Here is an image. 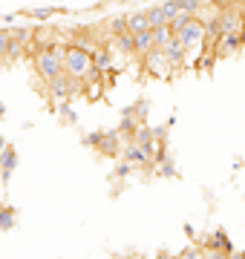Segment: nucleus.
Listing matches in <instances>:
<instances>
[{"label": "nucleus", "instance_id": "25", "mask_svg": "<svg viewBox=\"0 0 245 259\" xmlns=\"http://www.w3.org/2000/svg\"><path fill=\"white\" fill-rule=\"evenodd\" d=\"M159 259H176V256H168V253H161V256Z\"/></svg>", "mask_w": 245, "mask_h": 259}, {"label": "nucleus", "instance_id": "4", "mask_svg": "<svg viewBox=\"0 0 245 259\" xmlns=\"http://www.w3.org/2000/svg\"><path fill=\"white\" fill-rule=\"evenodd\" d=\"M78 83H81V81H75L72 75H66V72H58L55 78H52V81H47V87H49V93L55 95V98H61V101H66V98H72V95H75Z\"/></svg>", "mask_w": 245, "mask_h": 259}, {"label": "nucleus", "instance_id": "21", "mask_svg": "<svg viewBox=\"0 0 245 259\" xmlns=\"http://www.w3.org/2000/svg\"><path fill=\"white\" fill-rule=\"evenodd\" d=\"M182 3V9L188 12V15H196L199 9H202V0H179Z\"/></svg>", "mask_w": 245, "mask_h": 259}, {"label": "nucleus", "instance_id": "9", "mask_svg": "<svg viewBox=\"0 0 245 259\" xmlns=\"http://www.w3.org/2000/svg\"><path fill=\"white\" fill-rule=\"evenodd\" d=\"M113 66V52L107 47H98L93 49V69H98V72H107Z\"/></svg>", "mask_w": 245, "mask_h": 259}, {"label": "nucleus", "instance_id": "11", "mask_svg": "<svg viewBox=\"0 0 245 259\" xmlns=\"http://www.w3.org/2000/svg\"><path fill=\"white\" fill-rule=\"evenodd\" d=\"M239 47H242V44H239V35H236V32L219 35V55H231V52H236Z\"/></svg>", "mask_w": 245, "mask_h": 259}, {"label": "nucleus", "instance_id": "23", "mask_svg": "<svg viewBox=\"0 0 245 259\" xmlns=\"http://www.w3.org/2000/svg\"><path fill=\"white\" fill-rule=\"evenodd\" d=\"M110 29H113V35H127V29H124V18L110 20Z\"/></svg>", "mask_w": 245, "mask_h": 259}, {"label": "nucleus", "instance_id": "3", "mask_svg": "<svg viewBox=\"0 0 245 259\" xmlns=\"http://www.w3.org/2000/svg\"><path fill=\"white\" fill-rule=\"evenodd\" d=\"M173 35L179 37V44L185 49H193V47H199L202 40H205V35H208V29H205V23L193 15V18H188V23L185 26H179Z\"/></svg>", "mask_w": 245, "mask_h": 259}, {"label": "nucleus", "instance_id": "15", "mask_svg": "<svg viewBox=\"0 0 245 259\" xmlns=\"http://www.w3.org/2000/svg\"><path fill=\"white\" fill-rule=\"evenodd\" d=\"M150 37H153V47L161 49L173 37V32H170V26H156V29H150Z\"/></svg>", "mask_w": 245, "mask_h": 259}, {"label": "nucleus", "instance_id": "27", "mask_svg": "<svg viewBox=\"0 0 245 259\" xmlns=\"http://www.w3.org/2000/svg\"><path fill=\"white\" fill-rule=\"evenodd\" d=\"M228 259H231V253H228Z\"/></svg>", "mask_w": 245, "mask_h": 259}, {"label": "nucleus", "instance_id": "24", "mask_svg": "<svg viewBox=\"0 0 245 259\" xmlns=\"http://www.w3.org/2000/svg\"><path fill=\"white\" fill-rule=\"evenodd\" d=\"M6 44H9V37H6V29H0V58H6Z\"/></svg>", "mask_w": 245, "mask_h": 259}, {"label": "nucleus", "instance_id": "10", "mask_svg": "<svg viewBox=\"0 0 245 259\" xmlns=\"http://www.w3.org/2000/svg\"><path fill=\"white\" fill-rule=\"evenodd\" d=\"M133 40V55H144L153 49V37H150V29L147 32H139V35H130Z\"/></svg>", "mask_w": 245, "mask_h": 259}, {"label": "nucleus", "instance_id": "1", "mask_svg": "<svg viewBox=\"0 0 245 259\" xmlns=\"http://www.w3.org/2000/svg\"><path fill=\"white\" fill-rule=\"evenodd\" d=\"M61 66L75 81H98V75H101L98 69H93V52L81 49V47H72V44H66L64 55H61Z\"/></svg>", "mask_w": 245, "mask_h": 259}, {"label": "nucleus", "instance_id": "20", "mask_svg": "<svg viewBox=\"0 0 245 259\" xmlns=\"http://www.w3.org/2000/svg\"><path fill=\"white\" fill-rule=\"evenodd\" d=\"M211 248H222V250H234V248H231V242H228V236H225V233H217V236H214V242H211Z\"/></svg>", "mask_w": 245, "mask_h": 259}, {"label": "nucleus", "instance_id": "7", "mask_svg": "<svg viewBox=\"0 0 245 259\" xmlns=\"http://www.w3.org/2000/svg\"><path fill=\"white\" fill-rule=\"evenodd\" d=\"M90 144H95V147L101 150V153H107V156H115L118 153V136L115 133H95V136H90Z\"/></svg>", "mask_w": 245, "mask_h": 259}, {"label": "nucleus", "instance_id": "2", "mask_svg": "<svg viewBox=\"0 0 245 259\" xmlns=\"http://www.w3.org/2000/svg\"><path fill=\"white\" fill-rule=\"evenodd\" d=\"M32 64H35V72H38V78H44V81H52L58 72H64L61 58H58L52 49H38V52L32 55Z\"/></svg>", "mask_w": 245, "mask_h": 259}, {"label": "nucleus", "instance_id": "6", "mask_svg": "<svg viewBox=\"0 0 245 259\" xmlns=\"http://www.w3.org/2000/svg\"><path fill=\"white\" fill-rule=\"evenodd\" d=\"M161 52H165V58H168V66H170V69H176V66H179L182 61H185V52H188V49L182 47L179 37L173 35V37L168 40V44L161 47Z\"/></svg>", "mask_w": 245, "mask_h": 259}, {"label": "nucleus", "instance_id": "14", "mask_svg": "<svg viewBox=\"0 0 245 259\" xmlns=\"http://www.w3.org/2000/svg\"><path fill=\"white\" fill-rule=\"evenodd\" d=\"M6 37H9V40H18V44H23V47H26L29 40L35 37V32H32V29H26V26H15V29H6Z\"/></svg>", "mask_w": 245, "mask_h": 259}, {"label": "nucleus", "instance_id": "22", "mask_svg": "<svg viewBox=\"0 0 245 259\" xmlns=\"http://www.w3.org/2000/svg\"><path fill=\"white\" fill-rule=\"evenodd\" d=\"M176 259H202V250H199V248H185Z\"/></svg>", "mask_w": 245, "mask_h": 259}, {"label": "nucleus", "instance_id": "5", "mask_svg": "<svg viewBox=\"0 0 245 259\" xmlns=\"http://www.w3.org/2000/svg\"><path fill=\"white\" fill-rule=\"evenodd\" d=\"M144 66L150 69L153 75H165V72H170V66H168V58H165V52H161L159 47H153L150 52H144Z\"/></svg>", "mask_w": 245, "mask_h": 259}, {"label": "nucleus", "instance_id": "8", "mask_svg": "<svg viewBox=\"0 0 245 259\" xmlns=\"http://www.w3.org/2000/svg\"><path fill=\"white\" fill-rule=\"evenodd\" d=\"M124 29H127V35L147 32V29H150V23H147V15H144V12H130V15H124Z\"/></svg>", "mask_w": 245, "mask_h": 259}, {"label": "nucleus", "instance_id": "13", "mask_svg": "<svg viewBox=\"0 0 245 259\" xmlns=\"http://www.w3.org/2000/svg\"><path fill=\"white\" fill-rule=\"evenodd\" d=\"M124 156H127L130 164H139V167L147 164V153H144V147H139V144H127V147H124Z\"/></svg>", "mask_w": 245, "mask_h": 259}, {"label": "nucleus", "instance_id": "26", "mask_svg": "<svg viewBox=\"0 0 245 259\" xmlns=\"http://www.w3.org/2000/svg\"><path fill=\"white\" fill-rule=\"evenodd\" d=\"M242 18H245V0H242Z\"/></svg>", "mask_w": 245, "mask_h": 259}, {"label": "nucleus", "instance_id": "16", "mask_svg": "<svg viewBox=\"0 0 245 259\" xmlns=\"http://www.w3.org/2000/svg\"><path fill=\"white\" fill-rule=\"evenodd\" d=\"M144 15H147V23H150V29H156V26H168V18H165L161 6H153V9H147Z\"/></svg>", "mask_w": 245, "mask_h": 259}, {"label": "nucleus", "instance_id": "19", "mask_svg": "<svg viewBox=\"0 0 245 259\" xmlns=\"http://www.w3.org/2000/svg\"><path fill=\"white\" fill-rule=\"evenodd\" d=\"M228 253H231V250H222V248H208L205 253H202V259H228Z\"/></svg>", "mask_w": 245, "mask_h": 259}, {"label": "nucleus", "instance_id": "12", "mask_svg": "<svg viewBox=\"0 0 245 259\" xmlns=\"http://www.w3.org/2000/svg\"><path fill=\"white\" fill-rule=\"evenodd\" d=\"M15 161H18V156H15V150L12 147L0 150V167H3V179H6V182H9L12 170H15Z\"/></svg>", "mask_w": 245, "mask_h": 259}, {"label": "nucleus", "instance_id": "17", "mask_svg": "<svg viewBox=\"0 0 245 259\" xmlns=\"http://www.w3.org/2000/svg\"><path fill=\"white\" fill-rule=\"evenodd\" d=\"M12 228H15V210L0 207V231H12Z\"/></svg>", "mask_w": 245, "mask_h": 259}, {"label": "nucleus", "instance_id": "18", "mask_svg": "<svg viewBox=\"0 0 245 259\" xmlns=\"http://www.w3.org/2000/svg\"><path fill=\"white\" fill-rule=\"evenodd\" d=\"M161 12H165V18H168V23H170V20L182 12V3L179 0H168V3H161Z\"/></svg>", "mask_w": 245, "mask_h": 259}]
</instances>
